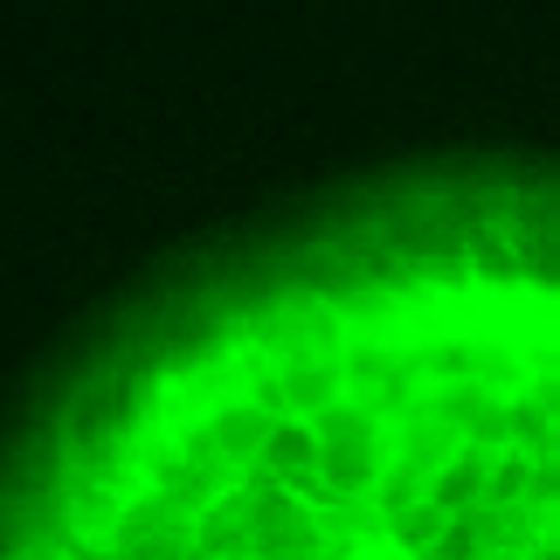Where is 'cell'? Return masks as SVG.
<instances>
[{"mask_svg":"<svg viewBox=\"0 0 560 560\" xmlns=\"http://www.w3.org/2000/svg\"><path fill=\"white\" fill-rule=\"evenodd\" d=\"M0 560H560V194L422 187L208 270L35 422Z\"/></svg>","mask_w":560,"mask_h":560,"instance_id":"1","label":"cell"}]
</instances>
